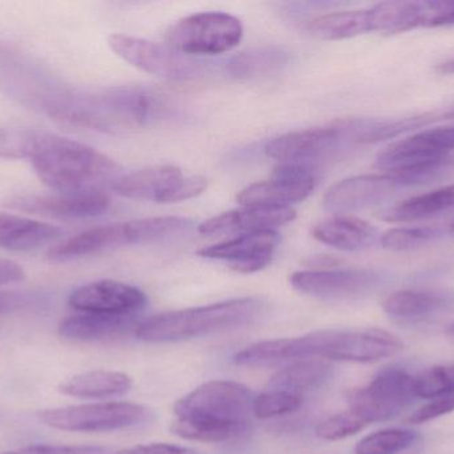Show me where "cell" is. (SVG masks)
Here are the masks:
<instances>
[{
    "label": "cell",
    "instance_id": "6da1fadb",
    "mask_svg": "<svg viewBox=\"0 0 454 454\" xmlns=\"http://www.w3.org/2000/svg\"><path fill=\"white\" fill-rule=\"evenodd\" d=\"M29 162L45 186L63 194L104 191L121 176L116 162L98 149L39 131Z\"/></svg>",
    "mask_w": 454,
    "mask_h": 454
},
{
    "label": "cell",
    "instance_id": "7a4b0ae2",
    "mask_svg": "<svg viewBox=\"0 0 454 454\" xmlns=\"http://www.w3.org/2000/svg\"><path fill=\"white\" fill-rule=\"evenodd\" d=\"M267 307L263 299L242 298L165 312L140 322L135 336L153 344L191 340L254 324L266 315Z\"/></svg>",
    "mask_w": 454,
    "mask_h": 454
},
{
    "label": "cell",
    "instance_id": "3957f363",
    "mask_svg": "<svg viewBox=\"0 0 454 454\" xmlns=\"http://www.w3.org/2000/svg\"><path fill=\"white\" fill-rule=\"evenodd\" d=\"M0 88L19 103L67 123L80 91L64 84L29 56L0 44Z\"/></svg>",
    "mask_w": 454,
    "mask_h": 454
},
{
    "label": "cell",
    "instance_id": "277c9868",
    "mask_svg": "<svg viewBox=\"0 0 454 454\" xmlns=\"http://www.w3.org/2000/svg\"><path fill=\"white\" fill-rule=\"evenodd\" d=\"M253 394L243 384L212 380L176 402L177 420L239 437L247 431L253 415Z\"/></svg>",
    "mask_w": 454,
    "mask_h": 454
},
{
    "label": "cell",
    "instance_id": "5b68a950",
    "mask_svg": "<svg viewBox=\"0 0 454 454\" xmlns=\"http://www.w3.org/2000/svg\"><path fill=\"white\" fill-rule=\"evenodd\" d=\"M192 224L193 221L180 216H159L95 227L51 248L47 259L63 263L112 248L160 242L188 231Z\"/></svg>",
    "mask_w": 454,
    "mask_h": 454
},
{
    "label": "cell",
    "instance_id": "8992f818",
    "mask_svg": "<svg viewBox=\"0 0 454 454\" xmlns=\"http://www.w3.org/2000/svg\"><path fill=\"white\" fill-rule=\"evenodd\" d=\"M243 37L239 19L225 12H200L168 29V45L186 56H215L234 50Z\"/></svg>",
    "mask_w": 454,
    "mask_h": 454
},
{
    "label": "cell",
    "instance_id": "52a82bcc",
    "mask_svg": "<svg viewBox=\"0 0 454 454\" xmlns=\"http://www.w3.org/2000/svg\"><path fill=\"white\" fill-rule=\"evenodd\" d=\"M413 378L403 368H384L367 386L347 392L349 410L367 424L392 420L416 399Z\"/></svg>",
    "mask_w": 454,
    "mask_h": 454
},
{
    "label": "cell",
    "instance_id": "ba28073f",
    "mask_svg": "<svg viewBox=\"0 0 454 454\" xmlns=\"http://www.w3.org/2000/svg\"><path fill=\"white\" fill-rule=\"evenodd\" d=\"M50 428L66 432H109L132 428L151 418L148 408L128 402H96L48 410L39 415Z\"/></svg>",
    "mask_w": 454,
    "mask_h": 454
},
{
    "label": "cell",
    "instance_id": "9c48e42d",
    "mask_svg": "<svg viewBox=\"0 0 454 454\" xmlns=\"http://www.w3.org/2000/svg\"><path fill=\"white\" fill-rule=\"evenodd\" d=\"M207 188L201 176L185 175L175 165H156L121 175L112 189L128 199L143 202L180 203L199 196Z\"/></svg>",
    "mask_w": 454,
    "mask_h": 454
},
{
    "label": "cell",
    "instance_id": "30bf717a",
    "mask_svg": "<svg viewBox=\"0 0 454 454\" xmlns=\"http://www.w3.org/2000/svg\"><path fill=\"white\" fill-rule=\"evenodd\" d=\"M317 357L327 362H380L396 356L404 344L394 333L379 328L317 331Z\"/></svg>",
    "mask_w": 454,
    "mask_h": 454
},
{
    "label": "cell",
    "instance_id": "8fae6325",
    "mask_svg": "<svg viewBox=\"0 0 454 454\" xmlns=\"http://www.w3.org/2000/svg\"><path fill=\"white\" fill-rule=\"evenodd\" d=\"M108 44L130 66L161 79L184 82L194 79L202 71L201 61L183 55L169 45L124 34L111 35Z\"/></svg>",
    "mask_w": 454,
    "mask_h": 454
},
{
    "label": "cell",
    "instance_id": "7c38bea8",
    "mask_svg": "<svg viewBox=\"0 0 454 454\" xmlns=\"http://www.w3.org/2000/svg\"><path fill=\"white\" fill-rule=\"evenodd\" d=\"M383 282L375 269L330 268L299 271L290 276L294 290L322 300H348L373 292Z\"/></svg>",
    "mask_w": 454,
    "mask_h": 454
},
{
    "label": "cell",
    "instance_id": "4fadbf2b",
    "mask_svg": "<svg viewBox=\"0 0 454 454\" xmlns=\"http://www.w3.org/2000/svg\"><path fill=\"white\" fill-rule=\"evenodd\" d=\"M317 171L309 164H279L270 180L250 184L237 195L243 207H290L317 188Z\"/></svg>",
    "mask_w": 454,
    "mask_h": 454
},
{
    "label": "cell",
    "instance_id": "5bb4252c",
    "mask_svg": "<svg viewBox=\"0 0 454 454\" xmlns=\"http://www.w3.org/2000/svg\"><path fill=\"white\" fill-rule=\"evenodd\" d=\"M7 207L53 219H87L103 215L111 205L106 191L50 195H18L11 197Z\"/></svg>",
    "mask_w": 454,
    "mask_h": 454
},
{
    "label": "cell",
    "instance_id": "9a60e30c",
    "mask_svg": "<svg viewBox=\"0 0 454 454\" xmlns=\"http://www.w3.org/2000/svg\"><path fill=\"white\" fill-rule=\"evenodd\" d=\"M400 188L392 176L360 175L344 179L327 189L323 205L328 212L346 215L370 210L391 199Z\"/></svg>",
    "mask_w": 454,
    "mask_h": 454
},
{
    "label": "cell",
    "instance_id": "2e32d148",
    "mask_svg": "<svg viewBox=\"0 0 454 454\" xmlns=\"http://www.w3.org/2000/svg\"><path fill=\"white\" fill-rule=\"evenodd\" d=\"M279 242L277 231L254 232L202 248L199 255L210 260L223 261L239 274H255L271 263Z\"/></svg>",
    "mask_w": 454,
    "mask_h": 454
},
{
    "label": "cell",
    "instance_id": "e0dca14e",
    "mask_svg": "<svg viewBox=\"0 0 454 454\" xmlns=\"http://www.w3.org/2000/svg\"><path fill=\"white\" fill-rule=\"evenodd\" d=\"M346 146L338 125L294 131L270 141L266 155L280 164H309Z\"/></svg>",
    "mask_w": 454,
    "mask_h": 454
},
{
    "label": "cell",
    "instance_id": "ac0fdd59",
    "mask_svg": "<svg viewBox=\"0 0 454 454\" xmlns=\"http://www.w3.org/2000/svg\"><path fill=\"white\" fill-rule=\"evenodd\" d=\"M146 301L145 293L137 287L114 280H98L74 291L68 303L84 314L137 315Z\"/></svg>",
    "mask_w": 454,
    "mask_h": 454
},
{
    "label": "cell",
    "instance_id": "d6986e66",
    "mask_svg": "<svg viewBox=\"0 0 454 454\" xmlns=\"http://www.w3.org/2000/svg\"><path fill=\"white\" fill-rule=\"evenodd\" d=\"M454 151V125L432 128L395 141L379 154L376 167L386 171L387 175L397 170L432 157L452 155Z\"/></svg>",
    "mask_w": 454,
    "mask_h": 454
},
{
    "label": "cell",
    "instance_id": "ffe728a7",
    "mask_svg": "<svg viewBox=\"0 0 454 454\" xmlns=\"http://www.w3.org/2000/svg\"><path fill=\"white\" fill-rule=\"evenodd\" d=\"M101 93L119 130L152 124L169 112L160 95L138 85H120Z\"/></svg>",
    "mask_w": 454,
    "mask_h": 454
},
{
    "label": "cell",
    "instance_id": "44dd1931",
    "mask_svg": "<svg viewBox=\"0 0 454 454\" xmlns=\"http://www.w3.org/2000/svg\"><path fill=\"white\" fill-rule=\"evenodd\" d=\"M295 218L296 212L291 207H243L210 218L199 227V231L205 236L275 231Z\"/></svg>",
    "mask_w": 454,
    "mask_h": 454
},
{
    "label": "cell",
    "instance_id": "7402d4cb",
    "mask_svg": "<svg viewBox=\"0 0 454 454\" xmlns=\"http://www.w3.org/2000/svg\"><path fill=\"white\" fill-rule=\"evenodd\" d=\"M453 119L454 100L423 114L396 120L347 119V131L352 144H372Z\"/></svg>",
    "mask_w": 454,
    "mask_h": 454
},
{
    "label": "cell",
    "instance_id": "603a6c76",
    "mask_svg": "<svg viewBox=\"0 0 454 454\" xmlns=\"http://www.w3.org/2000/svg\"><path fill=\"white\" fill-rule=\"evenodd\" d=\"M317 357L315 333L298 338L259 341L237 352L232 357L240 367L269 368Z\"/></svg>",
    "mask_w": 454,
    "mask_h": 454
},
{
    "label": "cell",
    "instance_id": "cb8c5ba5",
    "mask_svg": "<svg viewBox=\"0 0 454 454\" xmlns=\"http://www.w3.org/2000/svg\"><path fill=\"white\" fill-rule=\"evenodd\" d=\"M137 315L84 314L67 317L59 325V335L71 341L119 340L136 333Z\"/></svg>",
    "mask_w": 454,
    "mask_h": 454
},
{
    "label": "cell",
    "instance_id": "d4e9b609",
    "mask_svg": "<svg viewBox=\"0 0 454 454\" xmlns=\"http://www.w3.org/2000/svg\"><path fill=\"white\" fill-rule=\"evenodd\" d=\"M312 236L335 250L360 252L376 244L379 232L376 227L362 219L336 215L317 224L312 229Z\"/></svg>",
    "mask_w": 454,
    "mask_h": 454
},
{
    "label": "cell",
    "instance_id": "484cf974",
    "mask_svg": "<svg viewBox=\"0 0 454 454\" xmlns=\"http://www.w3.org/2000/svg\"><path fill=\"white\" fill-rule=\"evenodd\" d=\"M63 228L23 216L0 213V248L28 252L52 244L63 236Z\"/></svg>",
    "mask_w": 454,
    "mask_h": 454
},
{
    "label": "cell",
    "instance_id": "4316f807",
    "mask_svg": "<svg viewBox=\"0 0 454 454\" xmlns=\"http://www.w3.org/2000/svg\"><path fill=\"white\" fill-rule=\"evenodd\" d=\"M453 308V293L439 291H397L383 301L384 312L400 320L427 319Z\"/></svg>",
    "mask_w": 454,
    "mask_h": 454
},
{
    "label": "cell",
    "instance_id": "83f0119b",
    "mask_svg": "<svg viewBox=\"0 0 454 454\" xmlns=\"http://www.w3.org/2000/svg\"><path fill=\"white\" fill-rule=\"evenodd\" d=\"M132 386V378L125 373L90 370L69 378L59 386V391L77 399H108L128 394Z\"/></svg>",
    "mask_w": 454,
    "mask_h": 454
},
{
    "label": "cell",
    "instance_id": "f1b7e54d",
    "mask_svg": "<svg viewBox=\"0 0 454 454\" xmlns=\"http://www.w3.org/2000/svg\"><path fill=\"white\" fill-rule=\"evenodd\" d=\"M450 211H454V184L387 208L381 212L380 219L389 223H410L434 218Z\"/></svg>",
    "mask_w": 454,
    "mask_h": 454
},
{
    "label": "cell",
    "instance_id": "f546056e",
    "mask_svg": "<svg viewBox=\"0 0 454 454\" xmlns=\"http://www.w3.org/2000/svg\"><path fill=\"white\" fill-rule=\"evenodd\" d=\"M333 365L327 360L312 357L286 365L272 376L269 386L277 391L291 392L301 396L303 392L322 386L325 381L330 380Z\"/></svg>",
    "mask_w": 454,
    "mask_h": 454
},
{
    "label": "cell",
    "instance_id": "4dcf8cb0",
    "mask_svg": "<svg viewBox=\"0 0 454 454\" xmlns=\"http://www.w3.org/2000/svg\"><path fill=\"white\" fill-rule=\"evenodd\" d=\"M373 32L397 35L424 27L426 0L421 2H383L370 8Z\"/></svg>",
    "mask_w": 454,
    "mask_h": 454
},
{
    "label": "cell",
    "instance_id": "1f68e13d",
    "mask_svg": "<svg viewBox=\"0 0 454 454\" xmlns=\"http://www.w3.org/2000/svg\"><path fill=\"white\" fill-rule=\"evenodd\" d=\"M309 34L322 40H344L373 32L372 16L367 10L325 13L309 21Z\"/></svg>",
    "mask_w": 454,
    "mask_h": 454
},
{
    "label": "cell",
    "instance_id": "d6a6232c",
    "mask_svg": "<svg viewBox=\"0 0 454 454\" xmlns=\"http://www.w3.org/2000/svg\"><path fill=\"white\" fill-rule=\"evenodd\" d=\"M290 55L279 47H258L243 51L227 63V72L237 79H254L280 71Z\"/></svg>",
    "mask_w": 454,
    "mask_h": 454
},
{
    "label": "cell",
    "instance_id": "836d02e7",
    "mask_svg": "<svg viewBox=\"0 0 454 454\" xmlns=\"http://www.w3.org/2000/svg\"><path fill=\"white\" fill-rule=\"evenodd\" d=\"M454 173V156L432 157V159L421 160L413 163L407 167L389 173L400 187L426 186V184L436 183L450 178Z\"/></svg>",
    "mask_w": 454,
    "mask_h": 454
},
{
    "label": "cell",
    "instance_id": "e575fe53",
    "mask_svg": "<svg viewBox=\"0 0 454 454\" xmlns=\"http://www.w3.org/2000/svg\"><path fill=\"white\" fill-rule=\"evenodd\" d=\"M419 439L418 432L411 429H383L360 440L355 454H399L412 448Z\"/></svg>",
    "mask_w": 454,
    "mask_h": 454
},
{
    "label": "cell",
    "instance_id": "d590c367",
    "mask_svg": "<svg viewBox=\"0 0 454 454\" xmlns=\"http://www.w3.org/2000/svg\"><path fill=\"white\" fill-rule=\"evenodd\" d=\"M416 399L434 400L454 394V362L436 365L413 378Z\"/></svg>",
    "mask_w": 454,
    "mask_h": 454
},
{
    "label": "cell",
    "instance_id": "8d00e7d4",
    "mask_svg": "<svg viewBox=\"0 0 454 454\" xmlns=\"http://www.w3.org/2000/svg\"><path fill=\"white\" fill-rule=\"evenodd\" d=\"M442 236L440 229L431 227H399L384 232L380 236V244L386 250L402 252L423 247Z\"/></svg>",
    "mask_w": 454,
    "mask_h": 454
},
{
    "label": "cell",
    "instance_id": "74e56055",
    "mask_svg": "<svg viewBox=\"0 0 454 454\" xmlns=\"http://www.w3.org/2000/svg\"><path fill=\"white\" fill-rule=\"evenodd\" d=\"M301 404H303V397L301 394L270 389L254 399L253 415L261 420L280 418V416L295 412Z\"/></svg>",
    "mask_w": 454,
    "mask_h": 454
},
{
    "label": "cell",
    "instance_id": "f35d334b",
    "mask_svg": "<svg viewBox=\"0 0 454 454\" xmlns=\"http://www.w3.org/2000/svg\"><path fill=\"white\" fill-rule=\"evenodd\" d=\"M39 130L20 125H0V157L29 159Z\"/></svg>",
    "mask_w": 454,
    "mask_h": 454
},
{
    "label": "cell",
    "instance_id": "ab89813d",
    "mask_svg": "<svg viewBox=\"0 0 454 454\" xmlns=\"http://www.w3.org/2000/svg\"><path fill=\"white\" fill-rule=\"evenodd\" d=\"M365 426L367 423L349 410V412L331 416L317 424L315 434L325 442H338L359 434Z\"/></svg>",
    "mask_w": 454,
    "mask_h": 454
},
{
    "label": "cell",
    "instance_id": "60d3db41",
    "mask_svg": "<svg viewBox=\"0 0 454 454\" xmlns=\"http://www.w3.org/2000/svg\"><path fill=\"white\" fill-rule=\"evenodd\" d=\"M47 296L42 292H0V315L42 307L47 304Z\"/></svg>",
    "mask_w": 454,
    "mask_h": 454
},
{
    "label": "cell",
    "instance_id": "b9f144b4",
    "mask_svg": "<svg viewBox=\"0 0 454 454\" xmlns=\"http://www.w3.org/2000/svg\"><path fill=\"white\" fill-rule=\"evenodd\" d=\"M454 410V394L439 397V399L431 400L424 404L423 407L416 410L412 415L408 418L410 424H424L428 421L436 420L442 416L450 415Z\"/></svg>",
    "mask_w": 454,
    "mask_h": 454
},
{
    "label": "cell",
    "instance_id": "7bdbcfd3",
    "mask_svg": "<svg viewBox=\"0 0 454 454\" xmlns=\"http://www.w3.org/2000/svg\"><path fill=\"white\" fill-rule=\"evenodd\" d=\"M0 454H106V450L93 445L36 444Z\"/></svg>",
    "mask_w": 454,
    "mask_h": 454
},
{
    "label": "cell",
    "instance_id": "ee69618b",
    "mask_svg": "<svg viewBox=\"0 0 454 454\" xmlns=\"http://www.w3.org/2000/svg\"><path fill=\"white\" fill-rule=\"evenodd\" d=\"M454 26V0H427L426 28Z\"/></svg>",
    "mask_w": 454,
    "mask_h": 454
},
{
    "label": "cell",
    "instance_id": "f6af8a7d",
    "mask_svg": "<svg viewBox=\"0 0 454 454\" xmlns=\"http://www.w3.org/2000/svg\"><path fill=\"white\" fill-rule=\"evenodd\" d=\"M196 450L189 448L178 447V445L164 444V442H156V444L136 445V447L125 448L114 454H194Z\"/></svg>",
    "mask_w": 454,
    "mask_h": 454
},
{
    "label": "cell",
    "instance_id": "bcb514c9",
    "mask_svg": "<svg viewBox=\"0 0 454 454\" xmlns=\"http://www.w3.org/2000/svg\"><path fill=\"white\" fill-rule=\"evenodd\" d=\"M26 272L15 261L0 259V287L24 280Z\"/></svg>",
    "mask_w": 454,
    "mask_h": 454
},
{
    "label": "cell",
    "instance_id": "7dc6e473",
    "mask_svg": "<svg viewBox=\"0 0 454 454\" xmlns=\"http://www.w3.org/2000/svg\"><path fill=\"white\" fill-rule=\"evenodd\" d=\"M436 72L440 75H454V56L437 64Z\"/></svg>",
    "mask_w": 454,
    "mask_h": 454
},
{
    "label": "cell",
    "instance_id": "c3c4849f",
    "mask_svg": "<svg viewBox=\"0 0 454 454\" xmlns=\"http://www.w3.org/2000/svg\"><path fill=\"white\" fill-rule=\"evenodd\" d=\"M448 333H450V336H454V324L450 325V330H448Z\"/></svg>",
    "mask_w": 454,
    "mask_h": 454
},
{
    "label": "cell",
    "instance_id": "681fc988",
    "mask_svg": "<svg viewBox=\"0 0 454 454\" xmlns=\"http://www.w3.org/2000/svg\"><path fill=\"white\" fill-rule=\"evenodd\" d=\"M450 232H452V234L454 235V221L452 226H450Z\"/></svg>",
    "mask_w": 454,
    "mask_h": 454
},
{
    "label": "cell",
    "instance_id": "f907efd6",
    "mask_svg": "<svg viewBox=\"0 0 454 454\" xmlns=\"http://www.w3.org/2000/svg\"><path fill=\"white\" fill-rule=\"evenodd\" d=\"M194 454H201V453L196 452V453H194Z\"/></svg>",
    "mask_w": 454,
    "mask_h": 454
}]
</instances>
